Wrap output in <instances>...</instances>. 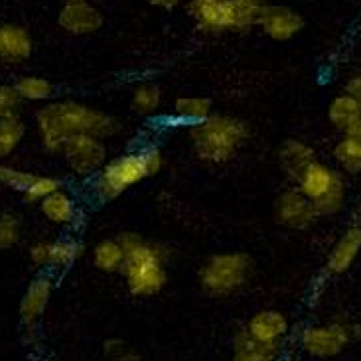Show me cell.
I'll list each match as a JSON object with an SVG mask.
<instances>
[{
	"label": "cell",
	"instance_id": "1",
	"mask_svg": "<svg viewBox=\"0 0 361 361\" xmlns=\"http://www.w3.org/2000/svg\"><path fill=\"white\" fill-rule=\"evenodd\" d=\"M34 125L39 145L49 154H59L61 148L79 135L109 138L121 130L118 118L73 99L44 103L36 111Z\"/></svg>",
	"mask_w": 361,
	"mask_h": 361
},
{
	"label": "cell",
	"instance_id": "2",
	"mask_svg": "<svg viewBox=\"0 0 361 361\" xmlns=\"http://www.w3.org/2000/svg\"><path fill=\"white\" fill-rule=\"evenodd\" d=\"M125 247V264L121 276L130 296L135 298H154L168 284V251L162 245L152 243L142 235H118Z\"/></svg>",
	"mask_w": 361,
	"mask_h": 361
},
{
	"label": "cell",
	"instance_id": "3",
	"mask_svg": "<svg viewBox=\"0 0 361 361\" xmlns=\"http://www.w3.org/2000/svg\"><path fill=\"white\" fill-rule=\"evenodd\" d=\"M164 168V157L157 147H147L133 152H123L109 158L107 164L91 178V192L101 202H113L125 195L140 182L157 176Z\"/></svg>",
	"mask_w": 361,
	"mask_h": 361
},
{
	"label": "cell",
	"instance_id": "4",
	"mask_svg": "<svg viewBox=\"0 0 361 361\" xmlns=\"http://www.w3.org/2000/svg\"><path fill=\"white\" fill-rule=\"evenodd\" d=\"M249 127L231 115H209L190 127V142L195 158L209 166H224L231 162L247 145Z\"/></svg>",
	"mask_w": 361,
	"mask_h": 361
},
{
	"label": "cell",
	"instance_id": "5",
	"mask_svg": "<svg viewBox=\"0 0 361 361\" xmlns=\"http://www.w3.org/2000/svg\"><path fill=\"white\" fill-rule=\"evenodd\" d=\"M263 0H190L188 12L205 34L247 32L259 26Z\"/></svg>",
	"mask_w": 361,
	"mask_h": 361
},
{
	"label": "cell",
	"instance_id": "6",
	"mask_svg": "<svg viewBox=\"0 0 361 361\" xmlns=\"http://www.w3.org/2000/svg\"><path fill=\"white\" fill-rule=\"evenodd\" d=\"M253 273V261L247 253L227 251L205 259L197 271V284L212 298H227L243 290Z\"/></svg>",
	"mask_w": 361,
	"mask_h": 361
},
{
	"label": "cell",
	"instance_id": "7",
	"mask_svg": "<svg viewBox=\"0 0 361 361\" xmlns=\"http://www.w3.org/2000/svg\"><path fill=\"white\" fill-rule=\"evenodd\" d=\"M294 185L312 202L320 217L340 214L345 207L348 188L340 168L316 160L304 170V174Z\"/></svg>",
	"mask_w": 361,
	"mask_h": 361
},
{
	"label": "cell",
	"instance_id": "8",
	"mask_svg": "<svg viewBox=\"0 0 361 361\" xmlns=\"http://www.w3.org/2000/svg\"><path fill=\"white\" fill-rule=\"evenodd\" d=\"M357 332H360L357 326L342 320L310 324L304 326L298 334V345L306 355L314 360H330L340 355L355 340Z\"/></svg>",
	"mask_w": 361,
	"mask_h": 361
},
{
	"label": "cell",
	"instance_id": "9",
	"mask_svg": "<svg viewBox=\"0 0 361 361\" xmlns=\"http://www.w3.org/2000/svg\"><path fill=\"white\" fill-rule=\"evenodd\" d=\"M59 157L63 158V164L71 176L85 180L97 176L99 170L107 164L109 148L105 145V138L79 135L61 148Z\"/></svg>",
	"mask_w": 361,
	"mask_h": 361
},
{
	"label": "cell",
	"instance_id": "10",
	"mask_svg": "<svg viewBox=\"0 0 361 361\" xmlns=\"http://www.w3.org/2000/svg\"><path fill=\"white\" fill-rule=\"evenodd\" d=\"M85 253V247L73 237L38 239L28 247V261L42 273L68 271Z\"/></svg>",
	"mask_w": 361,
	"mask_h": 361
},
{
	"label": "cell",
	"instance_id": "11",
	"mask_svg": "<svg viewBox=\"0 0 361 361\" xmlns=\"http://www.w3.org/2000/svg\"><path fill=\"white\" fill-rule=\"evenodd\" d=\"M54 293H56V281L51 273L36 274L24 288L18 304V318L26 338L38 332L39 324L44 320L49 302L54 298Z\"/></svg>",
	"mask_w": 361,
	"mask_h": 361
},
{
	"label": "cell",
	"instance_id": "12",
	"mask_svg": "<svg viewBox=\"0 0 361 361\" xmlns=\"http://www.w3.org/2000/svg\"><path fill=\"white\" fill-rule=\"evenodd\" d=\"M274 217L286 229L304 231V229H310L320 219V214L316 212L312 202L294 185V188L284 190L283 194L276 197Z\"/></svg>",
	"mask_w": 361,
	"mask_h": 361
},
{
	"label": "cell",
	"instance_id": "13",
	"mask_svg": "<svg viewBox=\"0 0 361 361\" xmlns=\"http://www.w3.org/2000/svg\"><path fill=\"white\" fill-rule=\"evenodd\" d=\"M103 12L95 0H66L58 12V24L71 36H91L103 26Z\"/></svg>",
	"mask_w": 361,
	"mask_h": 361
},
{
	"label": "cell",
	"instance_id": "14",
	"mask_svg": "<svg viewBox=\"0 0 361 361\" xmlns=\"http://www.w3.org/2000/svg\"><path fill=\"white\" fill-rule=\"evenodd\" d=\"M259 28L274 42H288L302 32L304 18L296 10L283 4H264Z\"/></svg>",
	"mask_w": 361,
	"mask_h": 361
},
{
	"label": "cell",
	"instance_id": "15",
	"mask_svg": "<svg viewBox=\"0 0 361 361\" xmlns=\"http://www.w3.org/2000/svg\"><path fill=\"white\" fill-rule=\"evenodd\" d=\"M361 253V221L352 224L342 237L332 245L330 253L326 257V273L330 276H340V274L348 273L357 261Z\"/></svg>",
	"mask_w": 361,
	"mask_h": 361
},
{
	"label": "cell",
	"instance_id": "16",
	"mask_svg": "<svg viewBox=\"0 0 361 361\" xmlns=\"http://www.w3.org/2000/svg\"><path fill=\"white\" fill-rule=\"evenodd\" d=\"M255 340L264 343H284L290 332L288 316L276 308H263L251 314V318L243 326Z\"/></svg>",
	"mask_w": 361,
	"mask_h": 361
},
{
	"label": "cell",
	"instance_id": "17",
	"mask_svg": "<svg viewBox=\"0 0 361 361\" xmlns=\"http://www.w3.org/2000/svg\"><path fill=\"white\" fill-rule=\"evenodd\" d=\"M34 54V39L24 26L14 22H0V61L18 66Z\"/></svg>",
	"mask_w": 361,
	"mask_h": 361
},
{
	"label": "cell",
	"instance_id": "18",
	"mask_svg": "<svg viewBox=\"0 0 361 361\" xmlns=\"http://www.w3.org/2000/svg\"><path fill=\"white\" fill-rule=\"evenodd\" d=\"M39 214L44 215V219L48 224L56 225V227H73L79 219V205L78 200L69 192L68 188H59L58 192L48 195L44 202L38 204Z\"/></svg>",
	"mask_w": 361,
	"mask_h": 361
},
{
	"label": "cell",
	"instance_id": "19",
	"mask_svg": "<svg viewBox=\"0 0 361 361\" xmlns=\"http://www.w3.org/2000/svg\"><path fill=\"white\" fill-rule=\"evenodd\" d=\"M316 160H318L316 150L308 142L298 140V138H288V140H284L283 147L279 148V166L283 170L284 176L294 184L302 176L304 170Z\"/></svg>",
	"mask_w": 361,
	"mask_h": 361
},
{
	"label": "cell",
	"instance_id": "20",
	"mask_svg": "<svg viewBox=\"0 0 361 361\" xmlns=\"http://www.w3.org/2000/svg\"><path fill=\"white\" fill-rule=\"evenodd\" d=\"M283 343H264L255 340L245 328L235 334L231 343V361H279Z\"/></svg>",
	"mask_w": 361,
	"mask_h": 361
},
{
	"label": "cell",
	"instance_id": "21",
	"mask_svg": "<svg viewBox=\"0 0 361 361\" xmlns=\"http://www.w3.org/2000/svg\"><path fill=\"white\" fill-rule=\"evenodd\" d=\"M214 115V107L212 101L200 95H185V97H178L174 101V109L170 115V123L174 125H184V127H194L197 123H202L205 118Z\"/></svg>",
	"mask_w": 361,
	"mask_h": 361
},
{
	"label": "cell",
	"instance_id": "22",
	"mask_svg": "<svg viewBox=\"0 0 361 361\" xmlns=\"http://www.w3.org/2000/svg\"><path fill=\"white\" fill-rule=\"evenodd\" d=\"M125 247L121 243L118 237H109L99 241L93 251H91V263L93 267L105 274H121L123 264H125Z\"/></svg>",
	"mask_w": 361,
	"mask_h": 361
},
{
	"label": "cell",
	"instance_id": "23",
	"mask_svg": "<svg viewBox=\"0 0 361 361\" xmlns=\"http://www.w3.org/2000/svg\"><path fill=\"white\" fill-rule=\"evenodd\" d=\"M361 118V101L352 93L343 91L330 101L328 105V121L334 128L345 133Z\"/></svg>",
	"mask_w": 361,
	"mask_h": 361
},
{
	"label": "cell",
	"instance_id": "24",
	"mask_svg": "<svg viewBox=\"0 0 361 361\" xmlns=\"http://www.w3.org/2000/svg\"><path fill=\"white\" fill-rule=\"evenodd\" d=\"M28 135V125L18 113L0 118V160L10 158L24 142Z\"/></svg>",
	"mask_w": 361,
	"mask_h": 361
},
{
	"label": "cell",
	"instance_id": "25",
	"mask_svg": "<svg viewBox=\"0 0 361 361\" xmlns=\"http://www.w3.org/2000/svg\"><path fill=\"white\" fill-rule=\"evenodd\" d=\"M14 89L18 93V97L26 103H48L54 97V83L48 78H42V75H20L14 83Z\"/></svg>",
	"mask_w": 361,
	"mask_h": 361
},
{
	"label": "cell",
	"instance_id": "26",
	"mask_svg": "<svg viewBox=\"0 0 361 361\" xmlns=\"http://www.w3.org/2000/svg\"><path fill=\"white\" fill-rule=\"evenodd\" d=\"M162 99H164V93L154 81H142L130 91V107L135 109L138 115L150 117L160 111Z\"/></svg>",
	"mask_w": 361,
	"mask_h": 361
},
{
	"label": "cell",
	"instance_id": "27",
	"mask_svg": "<svg viewBox=\"0 0 361 361\" xmlns=\"http://www.w3.org/2000/svg\"><path fill=\"white\" fill-rule=\"evenodd\" d=\"M334 160L343 174H361V142L350 135H343L334 147Z\"/></svg>",
	"mask_w": 361,
	"mask_h": 361
},
{
	"label": "cell",
	"instance_id": "28",
	"mask_svg": "<svg viewBox=\"0 0 361 361\" xmlns=\"http://www.w3.org/2000/svg\"><path fill=\"white\" fill-rule=\"evenodd\" d=\"M59 188H63V182L56 176H48V174H34V178L30 180L28 188L22 192V197L28 204L38 205L39 202H44L48 195L54 192H58Z\"/></svg>",
	"mask_w": 361,
	"mask_h": 361
},
{
	"label": "cell",
	"instance_id": "29",
	"mask_svg": "<svg viewBox=\"0 0 361 361\" xmlns=\"http://www.w3.org/2000/svg\"><path fill=\"white\" fill-rule=\"evenodd\" d=\"M22 239V219L14 212L0 209V251L16 247Z\"/></svg>",
	"mask_w": 361,
	"mask_h": 361
},
{
	"label": "cell",
	"instance_id": "30",
	"mask_svg": "<svg viewBox=\"0 0 361 361\" xmlns=\"http://www.w3.org/2000/svg\"><path fill=\"white\" fill-rule=\"evenodd\" d=\"M32 178H34V172H28L24 168L8 164L6 160H0V185L8 188L12 192L22 194L28 188Z\"/></svg>",
	"mask_w": 361,
	"mask_h": 361
},
{
	"label": "cell",
	"instance_id": "31",
	"mask_svg": "<svg viewBox=\"0 0 361 361\" xmlns=\"http://www.w3.org/2000/svg\"><path fill=\"white\" fill-rule=\"evenodd\" d=\"M103 360L105 361H145L138 353L137 348L121 340V338H111L103 343Z\"/></svg>",
	"mask_w": 361,
	"mask_h": 361
},
{
	"label": "cell",
	"instance_id": "32",
	"mask_svg": "<svg viewBox=\"0 0 361 361\" xmlns=\"http://www.w3.org/2000/svg\"><path fill=\"white\" fill-rule=\"evenodd\" d=\"M22 99L18 97L14 85H4L0 83V118L8 117L12 113H18Z\"/></svg>",
	"mask_w": 361,
	"mask_h": 361
},
{
	"label": "cell",
	"instance_id": "33",
	"mask_svg": "<svg viewBox=\"0 0 361 361\" xmlns=\"http://www.w3.org/2000/svg\"><path fill=\"white\" fill-rule=\"evenodd\" d=\"M148 4H152V6H157V8L162 10H174L178 6H182L185 0H147Z\"/></svg>",
	"mask_w": 361,
	"mask_h": 361
},
{
	"label": "cell",
	"instance_id": "34",
	"mask_svg": "<svg viewBox=\"0 0 361 361\" xmlns=\"http://www.w3.org/2000/svg\"><path fill=\"white\" fill-rule=\"evenodd\" d=\"M345 91H348V93H352L353 97H357L361 101V73L353 75V78L348 81V85H345Z\"/></svg>",
	"mask_w": 361,
	"mask_h": 361
},
{
	"label": "cell",
	"instance_id": "35",
	"mask_svg": "<svg viewBox=\"0 0 361 361\" xmlns=\"http://www.w3.org/2000/svg\"><path fill=\"white\" fill-rule=\"evenodd\" d=\"M343 135H350V137H353L355 140H360V142H361V118L357 121V123H355V125H353V127L348 128V130H345Z\"/></svg>",
	"mask_w": 361,
	"mask_h": 361
}]
</instances>
